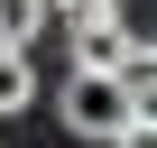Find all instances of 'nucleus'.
Segmentation results:
<instances>
[{
  "mask_svg": "<svg viewBox=\"0 0 157 148\" xmlns=\"http://www.w3.org/2000/svg\"><path fill=\"white\" fill-rule=\"evenodd\" d=\"M65 28H74V74H111L129 56V10L120 0H83V10H65Z\"/></svg>",
  "mask_w": 157,
  "mask_h": 148,
  "instance_id": "f257e3e1",
  "label": "nucleus"
},
{
  "mask_svg": "<svg viewBox=\"0 0 157 148\" xmlns=\"http://www.w3.org/2000/svg\"><path fill=\"white\" fill-rule=\"evenodd\" d=\"M56 111H65V130H74V139H111V130H120L139 102L111 84V74H74V84L56 93Z\"/></svg>",
  "mask_w": 157,
  "mask_h": 148,
  "instance_id": "f03ea898",
  "label": "nucleus"
},
{
  "mask_svg": "<svg viewBox=\"0 0 157 148\" xmlns=\"http://www.w3.org/2000/svg\"><path fill=\"white\" fill-rule=\"evenodd\" d=\"M37 102V56H19V46H0V120H19Z\"/></svg>",
  "mask_w": 157,
  "mask_h": 148,
  "instance_id": "7ed1b4c3",
  "label": "nucleus"
},
{
  "mask_svg": "<svg viewBox=\"0 0 157 148\" xmlns=\"http://www.w3.org/2000/svg\"><path fill=\"white\" fill-rule=\"evenodd\" d=\"M46 0H0V46H19V56H37V37H46Z\"/></svg>",
  "mask_w": 157,
  "mask_h": 148,
  "instance_id": "20e7f679",
  "label": "nucleus"
},
{
  "mask_svg": "<svg viewBox=\"0 0 157 148\" xmlns=\"http://www.w3.org/2000/svg\"><path fill=\"white\" fill-rule=\"evenodd\" d=\"M102 148H157V111H148V102H139V111H129V120H120V130H111V139H102Z\"/></svg>",
  "mask_w": 157,
  "mask_h": 148,
  "instance_id": "39448f33",
  "label": "nucleus"
},
{
  "mask_svg": "<svg viewBox=\"0 0 157 148\" xmlns=\"http://www.w3.org/2000/svg\"><path fill=\"white\" fill-rule=\"evenodd\" d=\"M46 10H83V0H46Z\"/></svg>",
  "mask_w": 157,
  "mask_h": 148,
  "instance_id": "423d86ee",
  "label": "nucleus"
}]
</instances>
